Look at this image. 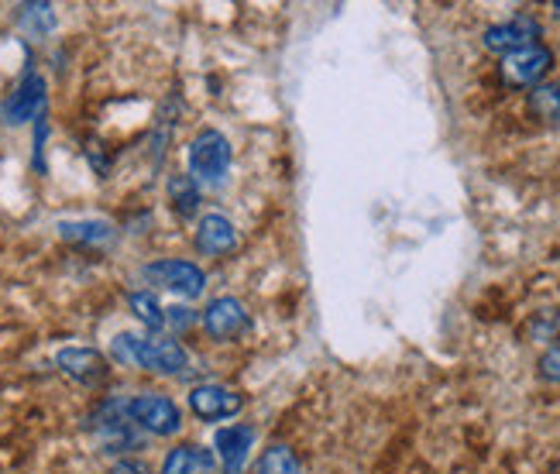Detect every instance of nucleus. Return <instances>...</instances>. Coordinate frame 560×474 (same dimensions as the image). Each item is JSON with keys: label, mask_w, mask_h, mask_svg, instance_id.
Masks as SVG:
<instances>
[{"label": "nucleus", "mask_w": 560, "mask_h": 474, "mask_svg": "<svg viewBox=\"0 0 560 474\" xmlns=\"http://www.w3.org/2000/svg\"><path fill=\"white\" fill-rule=\"evenodd\" d=\"M110 358L117 365H135L141 371H152V375H186L189 371V351L173 337H141V334H117L110 340Z\"/></svg>", "instance_id": "nucleus-1"}, {"label": "nucleus", "mask_w": 560, "mask_h": 474, "mask_svg": "<svg viewBox=\"0 0 560 474\" xmlns=\"http://www.w3.org/2000/svg\"><path fill=\"white\" fill-rule=\"evenodd\" d=\"M186 162H189V176L197 180V186L203 189H221L231 176L234 165V148L228 141L224 131L217 128H203L197 138L186 148Z\"/></svg>", "instance_id": "nucleus-2"}, {"label": "nucleus", "mask_w": 560, "mask_h": 474, "mask_svg": "<svg viewBox=\"0 0 560 474\" xmlns=\"http://www.w3.org/2000/svg\"><path fill=\"white\" fill-rule=\"evenodd\" d=\"M128 419L152 437H176L183 430V413L162 392H138L128 398Z\"/></svg>", "instance_id": "nucleus-3"}, {"label": "nucleus", "mask_w": 560, "mask_h": 474, "mask_svg": "<svg viewBox=\"0 0 560 474\" xmlns=\"http://www.w3.org/2000/svg\"><path fill=\"white\" fill-rule=\"evenodd\" d=\"M141 276L144 282H152L155 289H165L179 299H200L207 289V271L183 258H159L152 265H144Z\"/></svg>", "instance_id": "nucleus-4"}, {"label": "nucleus", "mask_w": 560, "mask_h": 474, "mask_svg": "<svg viewBox=\"0 0 560 474\" xmlns=\"http://www.w3.org/2000/svg\"><path fill=\"white\" fill-rule=\"evenodd\" d=\"M550 69H553V53L544 42L516 48V53L502 56V62H499V72L509 86H529V90L540 86Z\"/></svg>", "instance_id": "nucleus-5"}, {"label": "nucleus", "mask_w": 560, "mask_h": 474, "mask_svg": "<svg viewBox=\"0 0 560 474\" xmlns=\"http://www.w3.org/2000/svg\"><path fill=\"white\" fill-rule=\"evenodd\" d=\"M45 104H48V86L35 69H28L21 77V83L14 86V93L4 100L0 117H4V124H11V128H21V124L45 117Z\"/></svg>", "instance_id": "nucleus-6"}, {"label": "nucleus", "mask_w": 560, "mask_h": 474, "mask_svg": "<svg viewBox=\"0 0 560 474\" xmlns=\"http://www.w3.org/2000/svg\"><path fill=\"white\" fill-rule=\"evenodd\" d=\"M252 327V316L245 303L234 296H217L213 303L203 310V331L217 344H234L237 337H245Z\"/></svg>", "instance_id": "nucleus-7"}, {"label": "nucleus", "mask_w": 560, "mask_h": 474, "mask_svg": "<svg viewBox=\"0 0 560 474\" xmlns=\"http://www.w3.org/2000/svg\"><path fill=\"white\" fill-rule=\"evenodd\" d=\"M189 409L203 423H221V419H234L241 409H245V398L228 385L203 382V385L189 389Z\"/></svg>", "instance_id": "nucleus-8"}, {"label": "nucleus", "mask_w": 560, "mask_h": 474, "mask_svg": "<svg viewBox=\"0 0 560 474\" xmlns=\"http://www.w3.org/2000/svg\"><path fill=\"white\" fill-rule=\"evenodd\" d=\"M481 42L489 53H499V56H509V53H516V48H526V45H540V21L533 14H516L502 24L485 28Z\"/></svg>", "instance_id": "nucleus-9"}, {"label": "nucleus", "mask_w": 560, "mask_h": 474, "mask_svg": "<svg viewBox=\"0 0 560 474\" xmlns=\"http://www.w3.org/2000/svg\"><path fill=\"white\" fill-rule=\"evenodd\" d=\"M252 447H255V427H248V423L221 427L213 433V461L221 464L224 474H241L252 458Z\"/></svg>", "instance_id": "nucleus-10"}, {"label": "nucleus", "mask_w": 560, "mask_h": 474, "mask_svg": "<svg viewBox=\"0 0 560 474\" xmlns=\"http://www.w3.org/2000/svg\"><path fill=\"white\" fill-rule=\"evenodd\" d=\"M56 365L66 379H72L77 385H86V389L104 385L110 375L107 358L101 351H93V347H62L56 355Z\"/></svg>", "instance_id": "nucleus-11"}, {"label": "nucleus", "mask_w": 560, "mask_h": 474, "mask_svg": "<svg viewBox=\"0 0 560 474\" xmlns=\"http://www.w3.org/2000/svg\"><path fill=\"white\" fill-rule=\"evenodd\" d=\"M56 231L77 247H110L117 241V228L107 217H66L56 223Z\"/></svg>", "instance_id": "nucleus-12"}, {"label": "nucleus", "mask_w": 560, "mask_h": 474, "mask_svg": "<svg viewBox=\"0 0 560 474\" xmlns=\"http://www.w3.org/2000/svg\"><path fill=\"white\" fill-rule=\"evenodd\" d=\"M192 241H197L200 255L221 258V255H231L237 247V228L224 213H203L200 223H197V238H192Z\"/></svg>", "instance_id": "nucleus-13"}, {"label": "nucleus", "mask_w": 560, "mask_h": 474, "mask_svg": "<svg viewBox=\"0 0 560 474\" xmlns=\"http://www.w3.org/2000/svg\"><path fill=\"white\" fill-rule=\"evenodd\" d=\"M165 196H168V207H173V213H176V217L192 220V217L200 213L203 189L197 186V180H192L189 172H176V176H168V183H165Z\"/></svg>", "instance_id": "nucleus-14"}, {"label": "nucleus", "mask_w": 560, "mask_h": 474, "mask_svg": "<svg viewBox=\"0 0 560 474\" xmlns=\"http://www.w3.org/2000/svg\"><path fill=\"white\" fill-rule=\"evenodd\" d=\"M210 467H213V451L197 447V443H179L165 454L159 474H203Z\"/></svg>", "instance_id": "nucleus-15"}, {"label": "nucleus", "mask_w": 560, "mask_h": 474, "mask_svg": "<svg viewBox=\"0 0 560 474\" xmlns=\"http://www.w3.org/2000/svg\"><path fill=\"white\" fill-rule=\"evenodd\" d=\"M526 111H529L533 120L547 124V128L560 124V83H540V86H533L529 96H526Z\"/></svg>", "instance_id": "nucleus-16"}, {"label": "nucleus", "mask_w": 560, "mask_h": 474, "mask_svg": "<svg viewBox=\"0 0 560 474\" xmlns=\"http://www.w3.org/2000/svg\"><path fill=\"white\" fill-rule=\"evenodd\" d=\"M18 24L32 38H45V35L56 32L59 18H56V8L52 4H21L18 8Z\"/></svg>", "instance_id": "nucleus-17"}, {"label": "nucleus", "mask_w": 560, "mask_h": 474, "mask_svg": "<svg viewBox=\"0 0 560 474\" xmlns=\"http://www.w3.org/2000/svg\"><path fill=\"white\" fill-rule=\"evenodd\" d=\"M128 307H131V313L144 323L149 331H165V310H162V303L155 299V292H144V289H138V292H131L128 296Z\"/></svg>", "instance_id": "nucleus-18"}, {"label": "nucleus", "mask_w": 560, "mask_h": 474, "mask_svg": "<svg viewBox=\"0 0 560 474\" xmlns=\"http://www.w3.org/2000/svg\"><path fill=\"white\" fill-rule=\"evenodd\" d=\"M258 474H303V467H300V458L292 454V447L276 443V447H269V451L261 454Z\"/></svg>", "instance_id": "nucleus-19"}, {"label": "nucleus", "mask_w": 560, "mask_h": 474, "mask_svg": "<svg viewBox=\"0 0 560 474\" xmlns=\"http://www.w3.org/2000/svg\"><path fill=\"white\" fill-rule=\"evenodd\" d=\"M540 379L550 385H560V344H550V351L540 358Z\"/></svg>", "instance_id": "nucleus-20"}, {"label": "nucleus", "mask_w": 560, "mask_h": 474, "mask_svg": "<svg viewBox=\"0 0 560 474\" xmlns=\"http://www.w3.org/2000/svg\"><path fill=\"white\" fill-rule=\"evenodd\" d=\"M192 323H197V313H192L189 307H168L165 310V327L168 331H189Z\"/></svg>", "instance_id": "nucleus-21"}, {"label": "nucleus", "mask_w": 560, "mask_h": 474, "mask_svg": "<svg viewBox=\"0 0 560 474\" xmlns=\"http://www.w3.org/2000/svg\"><path fill=\"white\" fill-rule=\"evenodd\" d=\"M114 474H155L149 464H144V461H117V467H114Z\"/></svg>", "instance_id": "nucleus-22"}, {"label": "nucleus", "mask_w": 560, "mask_h": 474, "mask_svg": "<svg viewBox=\"0 0 560 474\" xmlns=\"http://www.w3.org/2000/svg\"><path fill=\"white\" fill-rule=\"evenodd\" d=\"M557 11H560V8H557Z\"/></svg>", "instance_id": "nucleus-23"}]
</instances>
